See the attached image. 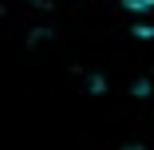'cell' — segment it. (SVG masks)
<instances>
[{"instance_id":"1","label":"cell","mask_w":154,"mask_h":150,"mask_svg":"<svg viewBox=\"0 0 154 150\" xmlns=\"http://www.w3.org/2000/svg\"><path fill=\"white\" fill-rule=\"evenodd\" d=\"M122 4H127V16H131L134 36L154 40V0H122Z\"/></svg>"}]
</instances>
